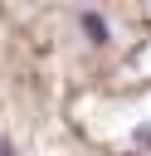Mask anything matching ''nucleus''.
<instances>
[{
	"label": "nucleus",
	"instance_id": "1",
	"mask_svg": "<svg viewBox=\"0 0 151 156\" xmlns=\"http://www.w3.org/2000/svg\"><path fill=\"white\" fill-rule=\"evenodd\" d=\"M83 34L93 39V44H107L112 34H107V20L97 15V10H83Z\"/></svg>",
	"mask_w": 151,
	"mask_h": 156
},
{
	"label": "nucleus",
	"instance_id": "2",
	"mask_svg": "<svg viewBox=\"0 0 151 156\" xmlns=\"http://www.w3.org/2000/svg\"><path fill=\"white\" fill-rule=\"evenodd\" d=\"M132 141H136V146H151V122H141V127L132 132Z\"/></svg>",
	"mask_w": 151,
	"mask_h": 156
},
{
	"label": "nucleus",
	"instance_id": "3",
	"mask_svg": "<svg viewBox=\"0 0 151 156\" xmlns=\"http://www.w3.org/2000/svg\"><path fill=\"white\" fill-rule=\"evenodd\" d=\"M0 156H15V151H10V146H5V151H0Z\"/></svg>",
	"mask_w": 151,
	"mask_h": 156
}]
</instances>
